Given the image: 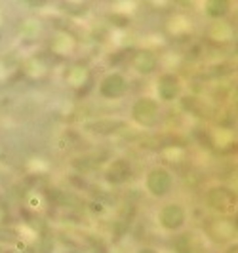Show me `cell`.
<instances>
[{
    "label": "cell",
    "mask_w": 238,
    "mask_h": 253,
    "mask_svg": "<svg viewBox=\"0 0 238 253\" xmlns=\"http://www.w3.org/2000/svg\"><path fill=\"white\" fill-rule=\"evenodd\" d=\"M206 236L198 230H183L172 242L174 253H206Z\"/></svg>",
    "instance_id": "ba28073f"
},
{
    "label": "cell",
    "mask_w": 238,
    "mask_h": 253,
    "mask_svg": "<svg viewBox=\"0 0 238 253\" xmlns=\"http://www.w3.org/2000/svg\"><path fill=\"white\" fill-rule=\"evenodd\" d=\"M130 89V80L128 76L118 73V71H113V73H107L99 80L97 84V91L103 99H122Z\"/></svg>",
    "instance_id": "5b68a950"
},
{
    "label": "cell",
    "mask_w": 238,
    "mask_h": 253,
    "mask_svg": "<svg viewBox=\"0 0 238 253\" xmlns=\"http://www.w3.org/2000/svg\"><path fill=\"white\" fill-rule=\"evenodd\" d=\"M204 202L217 217H233L238 210V194L225 183H217L206 189Z\"/></svg>",
    "instance_id": "6da1fadb"
},
{
    "label": "cell",
    "mask_w": 238,
    "mask_h": 253,
    "mask_svg": "<svg viewBox=\"0 0 238 253\" xmlns=\"http://www.w3.org/2000/svg\"><path fill=\"white\" fill-rule=\"evenodd\" d=\"M136 253H162L158 248H154V246H139Z\"/></svg>",
    "instance_id": "4fadbf2b"
},
{
    "label": "cell",
    "mask_w": 238,
    "mask_h": 253,
    "mask_svg": "<svg viewBox=\"0 0 238 253\" xmlns=\"http://www.w3.org/2000/svg\"><path fill=\"white\" fill-rule=\"evenodd\" d=\"M154 89H156L158 103H172L181 97L183 82H181L177 73H162L154 82Z\"/></svg>",
    "instance_id": "8992f818"
},
{
    "label": "cell",
    "mask_w": 238,
    "mask_h": 253,
    "mask_svg": "<svg viewBox=\"0 0 238 253\" xmlns=\"http://www.w3.org/2000/svg\"><path fill=\"white\" fill-rule=\"evenodd\" d=\"M231 221H233V225H235V230H237V234H238V210L235 211V213H233Z\"/></svg>",
    "instance_id": "9a60e30c"
},
{
    "label": "cell",
    "mask_w": 238,
    "mask_h": 253,
    "mask_svg": "<svg viewBox=\"0 0 238 253\" xmlns=\"http://www.w3.org/2000/svg\"><path fill=\"white\" fill-rule=\"evenodd\" d=\"M132 69L138 73L139 76H152L154 73H158V67H160V59L158 55L149 48H141L136 50L132 59H130Z\"/></svg>",
    "instance_id": "9c48e42d"
},
{
    "label": "cell",
    "mask_w": 238,
    "mask_h": 253,
    "mask_svg": "<svg viewBox=\"0 0 238 253\" xmlns=\"http://www.w3.org/2000/svg\"><path fill=\"white\" fill-rule=\"evenodd\" d=\"M189 219V211L187 208L177 200H170L160 206L158 213H156V221L162 230L170 232V234H179L185 230V225H187Z\"/></svg>",
    "instance_id": "3957f363"
},
{
    "label": "cell",
    "mask_w": 238,
    "mask_h": 253,
    "mask_svg": "<svg viewBox=\"0 0 238 253\" xmlns=\"http://www.w3.org/2000/svg\"><path fill=\"white\" fill-rule=\"evenodd\" d=\"M130 118L139 127H145V129L156 127L160 124V118H162V109H160L158 99L150 97V95L138 97L130 107Z\"/></svg>",
    "instance_id": "7a4b0ae2"
},
{
    "label": "cell",
    "mask_w": 238,
    "mask_h": 253,
    "mask_svg": "<svg viewBox=\"0 0 238 253\" xmlns=\"http://www.w3.org/2000/svg\"><path fill=\"white\" fill-rule=\"evenodd\" d=\"M174 185H176L174 173L166 166H154L145 175V190L152 198H158V200L170 196V192L174 190Z\"/></svg>",
    "instance_id": "277c9868"
},
{
    "label": "cell",
    "mask_w": 238,
    "mask_h": 253,
    "mask_svg": "<svg viewBox=\"0 0 238 253\" xmlns=\"http://www.w3.org/2000/svg\"><path fill=\"white\" fill-rule=\"evenodd\" d=\"M235 103L238 105V86L235 88Z\"/></svg>",
    "instance_id": "2e32d148"
},
{
    "label": "cell",
    "mask_w": 238,
    "mask_h": 253,
    "mask_svg": "<svg viewBox=\"0 0 238 253\" xmlns=\"http://www.w3.org/2000/svg\"><path fill=\"white\" fill-rule=\"evenodd\" d=\"M204 236L206 240H213L217 244H231L237 238V230L231 217H215L212 221H208V225L204 228Z\"/></svg>",
    "instance_id": "52a82bcc"
},
{
    "label": "cell",
    "mask_w": 238,
    "mask_h": 253,
    "mask_svg": "<svg viewBox=\"0 0 238 253\" xmlns=\"http://www.w3.org/2000/svg\"><path fill=\"white\" fill-rule=\"evenodd\" d=\"M204 13L212 19H223L231 13V2L229 0H206L204 2Z\"/></svg>",
    "instance_id": "8fae6325"
},
{
    "label": "cell",
    "mask_w": 238,
    "mask_h": 253,
    "mask_svg": "<svg viewBox=\"0 0 238 253\" xmlns=\"http://www.w3.org/2000/svg\"><path fill=\"white\" fill-rule=\"evenodd\" d=\"M69 82H71V86L73 88H80L84 82H86V78H88V69L86 67H75L71 73H69Z\"/></svg>",
    "instance_id": "7c38bea8"
},
{
    "label": "cell",
    "mask_w": 238,
    "mask_h": 253,
    "mask_svg": "<svg viewBox=\"0 0 238 253\" xmlns=\"http://www.w3.org/2000/svg\"><path fill=\"white\" fill-rule=\"evenodd\" d=\"M223 253H238V240L231 242V244H227Z\"/></svg>",
    "instance_id": "5bb4252c"
},
{
    "label": "cell",
    "mask_w": 238,
    "mask_h": 253,
    "mask_svg": "<svg viewBox=\"0 0 238 253\" xmlns=\"http://www.w3.org/2000/svg\"><path fill=\"white\" fill-rule=\"evenodd\" d=\"M132 175H134V168L128 158H114L105 171L107 181L113 185H124L126 181L132 179Z\"/></svg>",
    "instance_id": "30bf717a"
}]
</instances>
